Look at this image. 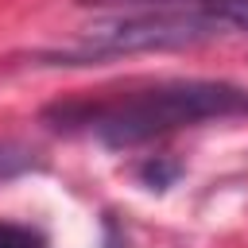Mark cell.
<instances>
[{"label": "cell", "mask_w": 248, "mask_h": 248, "mask_svg": "<svg viewBox=\"0 0 248 248\" xmlns=\"http://www.w3.org/2000/svg\"><path fill=\"white\" fill-rule=\"evenodd\" d=\"M35 167H39V151L35 147H27L19 140H0V186L19 178V174H27V170H35Z\"/></svg>", "instance_id": "3957f363"}, {"label": "cell", "mask_w": 248, "mask_h": 248, "mask_svg": "<svg viewBox=\"0 0 248 248\" xmlns=\"http://www.w3.org/2000/svg\"><path fill=\"white\" fill-rule=\"evenodd\" d=\"M81 8H147V4H155V8H163V4H178V0H78Z\"/></svg>", "instance_id": "8992f818"}, {"label": "cell", "mask_w": 248, "mask_h": 248, "mask_svg": "<svg viewBox=\"0 0 248 248\" xmlns=\"http://www.w3.org/2000/svg\"><path fill=\"white\" fill-rule=\"evenodd\" d=\"M209 12L225 23V27H236V31H248V0H205Z\"/></svg>", "instance_id": "5b68a950"}, {"label": "cell", "mask_w": 248, "mask_h": 248, "mask_svg": "<svg viewBox=\"0 0 248 248\" xmlns=\"http://www.w3.org/2000/svg\"><path fill=\"white\" fill-rule=\"evenodd\" d=\"M0 248H46V236L31 225L0 221Z\"/></svg>", "instance_id": "277c9868"}, {"label": "cell", "mask_w": 248, "mask_h": 248, "mask_svg": "<svg viewBox=\"0 0 248 248\" xmlns=\"http://www.w3.org/2000/svg\"><path fill=\"white\" fill-rule=\"evenodd\" d=\"M221 27L225 23L209 12V4L186 8V12L159 8V12L124 16V19H108V23L85 27L70 46L39 54V58L54 62V66H85V62L140 54V50H178V46H194V43H205V39L221 35Z\"/></svg>", "instance_id": "7a4b0ae2"}, {"label": "cell", "mask_w": 248, "mask_h": 248, "mask_svg": "<svg viewBox=\"0 0 248 248\" xmlns=\"http://www.w3.org/2000/svg\"><path fill=\"white\" fill-rule=\"evenodd\" d=\"M248 116V89L229 81H163L151 89H132L108 101H66L43 112L46 124L62 132H89L105 147H136L202 120Z\"/></svg>", "instance_id": "6da1fadb"}]
</instances>
